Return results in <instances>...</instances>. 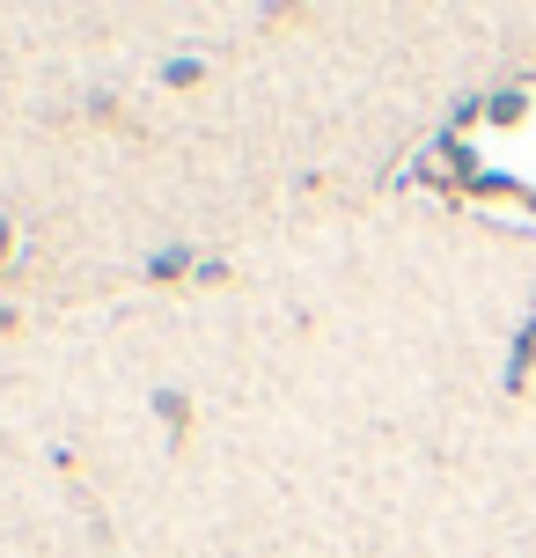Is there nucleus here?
Wrapping results in <instances>:
<instances>
[]
</instances>
